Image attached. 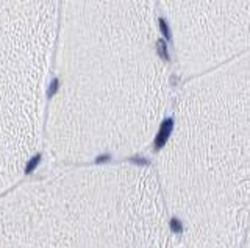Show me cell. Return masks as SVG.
Returning <instances> with one entry per match:
<instances>
[{"label": "cell", "instance_id": "cell-3", "mask_svg": "<svg viewBox=\"0 0 250 248\" xmlns=\"http://www.w3.org/2000/svg\"><path fill=\"white\" fill-rule=\"evenodd\" d=\"M156 53H158V57L164 61L169 59V53H167V45L164 42V39H158L156 41Z\"/></svg>", "mask_w": 250, "mask_h": 248}, {"label": "cell", "instance_id": "cell-2", "mask_svg": "<svg viewBox=\"0 0 250 248\" xmlns=\"http://www.w3.org/2000/svg\"><path fill=\"white\" fill-rule=\"evenodd\" d=\"M167 123L156 183L185 248H249L250 133L246 100L189 98Z\"/></svg>", "mask_w": 250, "mask_h": 248}, {"label": "cell", "instance_id": "cell-1", "mask_svg": "<svg viewBox=\"0 0 250 248\" xmlns=\"http://www.w3.org/2000/svg\"><path fill=\"white\" fill-rule=\"evenodd\" d=\"M0 248H182L153 169H52L0 198Z\"/></svg>", "mask_w": 250, "mask_h": 248}, {"label": "cell", "instance_id": "cell-4", "mask_svg": "<svg viewBox=\"0 0 250 248\" xmlns=\"http://www.w3.org/2000/svg\"><path fill=\"white\" fill-rule=\"evenodd\" d=\"M160 22V30H161V33L164 35V38H166V39H170V30H169V27H167V22L166 20H164L163 18L158 20Z\"/></svg>", "mask_w": 250, "mask_h": 248}]
</instances>
